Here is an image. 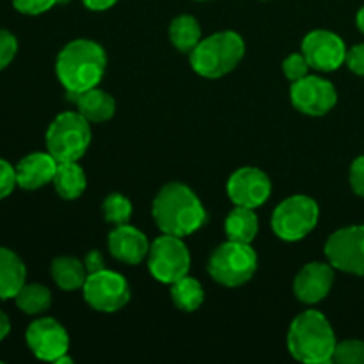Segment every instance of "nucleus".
<instances>
[{
  "instance_id": "obj_1",
  "label": "nucleus",
  "mask_w": 364,
  "mask_h": 364,
  "mask_svg": "<svg viewBox=\"0 0 364 364\" xmlns=\"http://www.w3.org/2000/svg\"><path fill=\"white\" fill-rule=\"evenodd\" d=\"M105 68V50L91 39H75L68 43L55 60L57 78L73 100L87 89L98 87Z\"/></svg>"
},
{
  "instance_id": "obj_2",
  "label": "nucleus",
  "mask_w": 364,
  "mask_h": 364,
  "mask_svg": "<svg viewBox=\"0 0 364 364\" xmlns=\"http://www.w3.org/2000/svg\"><path fill=\"white\" fill-rule=\"evenodd\" d=\"M153 217L162 233L187 237L201 230L206 223V210L192 188L173 181L160 188L153 201Z\"/></svg>"
},
{
  "instance_id": "obj_3",
  "label": "nucleus",
  "mask_w": 364,
  "mask_h": 364,
  "mask_svg": "<svg viewBox=\"0 0 364 364\" xmlns=\"http://www.w3.org/2000/svg\"><path fill=\"white\" fill-rule=\"evenodd\" d=\"M288 350L294 359L306 364L333 363L336 334L323 313L308 309L288 329Z\"/></svg>"
},
{
  "instance_id": "obj_4",
  "label": "nucleus",
  "mask_w": 364,
  "mask_h": 364,
  "mask_svg": "<svg viewBox=\"0 0 364 364\" xmlns=\"http://www.w3.org/2000/svg\"><path fill=\"white\" fill-rule=\"evenodd\" d=\"M245 53V43L233 31L215 32L201 39L191 52L192 70L205 78H220L238 66Z\"/></svg>"
},
{
  "instance_id": "obj_5",
  "label": "nucleus",
  "mask_w": 364,
  "mask_h": 364,
  "mask_svg": "<svg viewBox=\"0 0 364 364\" xmlns=\"http://www.w3.org/2000/svg\"><path fill=\"white\" fill-rule=\"evenodd\" d=\"M91 144V127L80 112H63L46 130V149L57 162H78Z\"/></svg>"
},
{
  "instance_id": "obj_6",
  "label": "nucleus",
  "mask_w": 364,
  "mask_h": 364,
  "mask_svg": "<svg viewBox=\"0 0 364 364\" xmlns=\"http://www.w3.org/2000/svg\"><path fill=\"white\" fill-rule=\"evenodd\" d=\"M258 269V256L251 244L228 240L213 251L208 272L219 284L237 288L247 283Z\"/></svg>"
},
{
  "instance_id": "obj_7",
  "label": "nucleus",
  "mask_w": 364,
  "mask_h": 364,
  "mask_svg": "<svg viewBox=\"0 0 364 364\" xmlns=\"http://www.w3.org/2000/svg\"><path fill=\"white\" fill-rule=\"evenodd\" d=\"M320 210L308 196H291L277 205L272 213V230L281 240L297 242L308 237L318 223Z\"/></svg>"
},
{
  "instance_id": "obj_8",
  "label": "nucleus",
  "mask_w": 364,
  "mask_h": 364,
  "mask_svg": "<svg viewBox=\"0 0 364 364\" xmlns=\"http://www.w3.org/2000/svg\"><path fill=\"white\" fill-rule=\"evenodd\" d=\"M148 269L156 281L173 284L187 276L191 269V252L181 237L164 233L149 245Z\"/></svg>"
},
{
  "instance_id": "obj_9",
  "label": "nucleus",
  "mask_w": 364,
  "mask_h": 364,
  "mask_svg": "<svg viewBox=\"0 0 364 364\" xmlns=\"http://www.w3.org/2000/svg\"><path fill=\"white\" fill-rule=\"evenodd\" d=\"M82 290L85 302L102 313L119 311L130 301V287L127 279L119 272L109 269L89 274Z\"/></svg>"
},
{
  "instance_id": "obj_10",
  "label": "nucleus",
  "mask_w": 364,
  "mask_h": 364,
  "mask_svg": "<svg viewBox=\"0 0 364 364\" xmlns=\"http://www.w3.org/2000/svg\"><path fill=\"white\" fill-rule=\"evenodd\" d=\"M327 262L341 272L364 276V226L334 231L323 247Z\"/></svg>"
},
{
  "instance_id": "obj_11",
  "label": "nucleus",
  "mask_w": 364,
  "mask_h": 364,
  "mask_svg": "<svg viewBox=\"0 0 364 364\" xmlns=\"http://www.w3.org/2000/svg\"><path fill=\"white\" fill-rule=\"evenodd\" d=\"M290 98L295 109L308 116H326L338 102L336 87L329 80L316 75H308L291 82Z\"/></svg>"
},
{
  "instance_id": "obj_12",
  "label": "nucleus",
  "mask_w": 364,
  "mask_h": 364,
  "mask_svg": "<svg viewBox=\"0 0 364 364\" xmlns=\"http://www.w3.org/2000/svg\"><path fill=\"white\" fill-rule=\"evenodd\" d=\"M25 340L36 358L48 363H55L57 359L68 354L70 348V336L55 318L34 320L28 326Z\"/></svg>"
},
{
  "instance_id": "obj_13",
  "label": "nucleus",
  "mask_w": 364,
  "mask_h": 364,
  "mask_svg": "<svg viewBox=\"0 0 364 364\" xmlns=\"http://www.w3.org/2000/svg\"><path fill=\"white\" fill-rule=\"evenodd\" d=\"M272 192L270 178L258 167H240L228 180V196L237 206L258 208Z\"/></svg>"
},
{
  "instance_id": "obj_14",
  "label": "nucleus",
  "mask_w": 364,
  "mask_h": 364,
  "mask_svg": "<svg viewBox=\"0 0 364 364\" xmlns=\"http://www.w3.org/2000/svg\"><path fill=\"white\" fill-rule=\"evenodd\" d=\"M302 53L315 70L334 71L347 59V46L334 32L313 31L302 41Z\"/></svg>"
},
{
  "instance_id": "obj_15",
  "label": "nucleus",
  "mask_w": 364,
  "mask_h": 364,
  "mask_svg": "<svg viewBox=\"0 0 364 364\" xmlns=\"http://www.w3.org/2000/svg\"><path fill=\"white\" fill-rule=\"evenodd\" d=\"M334 284V267L331 263L313 262L295 276L294 294L304 304H316L329 295Z\"/></svg>"
},
{
  "instance_id": "obj_16",
  "label": "nucleus",
  "mask_w": 364,
  "mask_h": 364,
  "mask_svg": "<svg viewBox=\"0 0 364 364\" xmlns=\"http://www.w3.org/2000/svg\"><path fill=\"white\" fill-rule=\"evenodd\" d=\"M109 251L127 265H137L148 256L149 242L146 235L130 224H119L109 235Z\"/></svg>"
},
{
  "instance_id": "obj_17",
  "label": "nucleus",
  "mask_w": 364,
  "mask_h": 364,
  "mask_svg": "<svg viewBox=\"0 0 364 364\" xmlns=\"http://www.w3.org/2000/svg\"><path fill=\"white\" fill-rule=\"evenodd\" d=\"M57 166L59 162L48 151H36L23 156L14 167L18 187L25 188V191H36V188L45 187L46 183H52Z\"/></svg>"
},
{
  "instance_id": "obj_18",
  "label": "nucleus",
  "mask_w": 364,
  "mask_h": 364,
  "mask_svg": "<svg viewBox=\"0 0 364 364\" xmlns=\"http://www.w3.org/2000/svg\"><path fill=\"white\" fill-rule=\"evenodd\" d=\"M77 109L89 123H105L116 112V102L107 91L100 87L87 89L75 98Z\"/></svg>"
},
{
  "instance_id": "obj_19",
  "label": "nucleus",
  "mask_w": 364,
  "mask_h": 364,
  "mask_svg": "<svg viewBox=\"0 0 364 364\" xmlns=\"http://www.w3.org/2000/svg\"><path fill=\"white\" fill-rule=\"evenodd\" d=\"M27 279V269L14 251L0 247V299H14Z\"/></svg>"
},
{
  "instance_id": "obj_20",
  "label": "nucleus",
  "mask_w": 364,
  "mask_h": 364,
  "mask_svg": "<svg viewBox=\"0 0 364 364\" xmlns=\"http://www.w3.org/2000/svg\"><path fill=\"white\" fill-rule=\"evenodd\" d=\"M224 230H226L228 240L251 244L259 230L258 215L255 213V208L237 206V208L231 210L226 217V223H224Z\"/></svg>"
},
{
  "instance_id": "obj_21",
  "label": "nucleus",
  "mask_w": 364,
  "mask_h": 364,
  "mask_svg": "<svg viewBox=\"0 0 364 364\" xmlns=\"http://www.w3.org/2000/svg\"><path fill=\"white\" fill-rule=\"evenodd\" d=\"M52 183L55 187L57 194L63 199H68V201L80 198L84 194L85 187H87L84 169L77 162H59Z\"/></svg>"
},
{
  "instance_id": "obj_22",
  "label": "nucleus",
  "mask_w": 364,
  "mask_h": 364,
  "mask_svg": "<svg viewBox=\"0 0 364 364\" xmlns=\"http://www.w3.org/2000/svg\"><path fill=\"white\" fill-rule=\"evenodd\" d=\"M87 276L84 263L73 256H59L52 262V277L60 290H78L84 287Z\"/></svg>"
},
{
  "instance_id": "obj_23",
  "label": "nucleus",
  "mask_w": 364,
  "mask_h": 364,
  "mask_svg": "<svg viewBox=\"0 0 364 364\" xmlns=\"http://www.w3.org/2000/svg\"><path fill=\"white\" fill-rule=\"evenodd\" d=\"M169 39L180 52L191 53L203 39L199 21L191 14H180L171 21Z\"/></svg>"
},
{
  "instance_id": "obj_24",
  "label": "nucleus",
  "mask_w": 364,
  "mask_h": 364,
  "mask_svg": "<svg viewBox=\"0 0 364 364\" xmlns=\"http://www.w3.org/2000/svg\"><path fill=\"white\" fill-rule=\"evenodd\" d=\"M171 299H173L174 306L181 311H198L205 301V290H203L201 283L194 277L183 276L181 279L174 281L171 284Z\"/></svg>"
},
{
  "instance_id": "obj_25",
  "label": "nucleus",
  "mask_w": 364,
  "mask_h": 364,
  "mask_svg": "<svg viewBox=\"0 0 364 364\" xmlns=\"http://www.w3.org/2000/svg\"><path fill=\"white\" fill-rule=\"evenodd\" d=\"M14 302L27 315H39V313H45L52 304V294L43 284L25 283L14 297Z\"/></svg>"
},
{
  "instance_id": "obj_26",
  "label": "nucleus",
  "mask_w": 364,
  "mask_h": 364,
  "mask_svg": "<svg viewBox=\"0 0 364 364\" xmlns=\"http://www.w3.org/2000/svg\"><path fill=\"white\" fill-rule=\"evenodd\" d=\"M103 215L107 223L119 226V224H128L132 217V203L130 199L124 198L119 192L109 194L103 201Z\"/></svg>"
},
{
  "instance_id": "obj_27",
  "label": "nucleus",
  "mask_w": 364,
  "mask_h": 364,
  "mask_svg": "<svg viewBox=\"0 0 364 364\" xmlns=\"http://www.w3.org/2000/svg\"><path fill=\"white\" fill-rule=\"evenodd\" d=\"M334 363L340 364H364V341L345 340L334 348Z\"/></svg>"
},
{
  "instance_id": "obj_28",
  "label": "nucleus",
  "mask_w": 364,
  "mask_h": 364,
  "mask_svg": "<svg viewBox=\"0 0 364 364\" xmlns=\"http://www.w3.org/2000/svg\"><path fill=\"white\" fill-rule=\"evenodd\" d=\"M309 63L304 57V53H290L287 59L283 60V73L290 82H297L301 78L309 75Z\"/></svg>"
},
{
  "instance_id": "obj_29",
  "label": "nucleus",
  "mask_w": 364,
  "mask_h": 364,
  "mask_svg": "<svg viewBox=\"0 0 364 364\" xmlns=\"http://www.w3.org/2000/svg\"><path fill=\"white\" fill-rule=\"evenodd\" d=\"M18 52V41L13 32L0 28V70L7 68Z\"/></svg>"
},
{
  "instance_id": "obj_30",
  "label": "nucleus",
  "mask_w": 364,
  "mask_h": 364,
  "mask_svg": "<svg viewBox=\"0 0 364 364\" xmlns=\"http://www.w3.org/2000/svg\"><path fill=\"white\" fill-rule=\"evenodd\" d=\"M55 4L57 0H13V6L18 13L31 14V16L46 13V11L52 9Z\"/></svg>"
},
{
  "instance_id": "obj_31",
  "label": "nucleus",
  "mask_w": 364,
  "mask_h": 364,
  "mask_svg": "<svg viewBox=\"0 0 364 364\" xmlns=\"http://www.w3.org/2000/svg\"><path fill=\"white\" fill-rule=\"evenodd\" d=\"M16 185V169L9 162L0 159V199L7 198Z\"/></svg>"
},
{
  "instance_id": "obj_32",
  "label": "nucleus",
  "mask_w": 364,
  "mask_h": 364,
  "mask_svg": "<svg viewBox=\"0 0 364 364\" xmlns=\"http://www.w3.org/2000/svg\"><path fill=\"white\" fill-rule=\"evenodd\" d=\"M345 63H347L348 70L354 71L359 77H364V43L347 50V59H345Z\"/></svg>"
},
{
  "instance_id": "obj_33",
  "label": "nucleus",
  "mask_w": 364,
  "mask_h": 364,
  "mask_svg": "<svg viewBox=\"0 0 364 364\" xmlns=\"http://www.w3.org/2000/svg\"><path fill=\"white\" fill-rule=\"evenodd\" d=\"M350 185L359 198H364V155L358 156L350 166Z\"/></svg>"
},
{
  "instance_id": "obj_34",
  "label": "nucleus",
  "mask_w": 364,
  "mask_h": 364,
  "mask_svg": "<svg viewBox=\"0 0 364 364\" xmlns=\"http://www.w3.org/2000/svg\"><path fill=\"white\" fill-rule=\"evenodd\" d=\"M84 265L87 269V274H95L98 270L107 269L105 267V259H103L102 252L100 251H89L84 258Z\"/></svg>"
},
{
  "instance_id": "obj_35",
  "label": "nucleus",
  "mask_w": 364,
  "mask_h": 364,
  "mask_svg": "<svg viewBox=\"0 0 364 364\" xmlns=\"http://www.w3.org/2000/svg\"><path fill=\"white\" fill-rule=\"evenodd\" d=\"M82 2L91 11H107L112 6H116L117 0H82Z\"/></svg>"
},
{
  "instance_id": "obj_36",
  "label": "nucleus",
  "mask_w": 364,
  "mask_h": 364,
  "mask_svg": "<svg viewBox=\"0 0 364 364\" xmlns=\"http://www.w3.org/2000/svg\"><path fill=\"white\" fill-rule=\"evenodd\" d=\"M9 331H11L9 318H7L6 313H4L2 309H0V341H2L4 338L7 336V334H9Z\"/></svg>"
},
{
  "instance_id": "obj_37",
  "label": "nucleus",
  "mask_w": 364,
  "mask_h": 364,
  "mask_svg": "<svg viewBox=\"0 0 364 364\" xmlns=\"http://www.w3.org/2000/svg\"><path fill=\"white\" fill-rule=\"evenodd\" d=\"M355 21H358V27H359V31H361L363 34H364V6L361 7V9H359V13H358V18H355Z\"/></svg>"
},
{
  "instance_id": "obj_38",
  "label": "nucleus",
  "mask_w": 364,
  "mask_h": 364,
  "mask_svg": "<svg viewBox=\"0 0 364 364\" xmlns=\"http://www.w3.org/2000/svg\"><path fill=\"white\" fill-rule=\"evenodd\" d=\"M70 0H57V4H68Z\"/></svg>"
},
{
  "instance_id": "obj_39",
  "label": "nucleus",
  "mask_w": 364,
  "mask_h": 364,
  "mask_svg": "<svg viewBox=\"0 0 364 364\" xmlns=\"http://www.w3.org/2000/svg\"><path fill=\"white\" fill-rule=\"evenodd\" d=\"M199 2H205V0H199Z\"/></svg>"
},
{
  "instance_id": "obj_40",
  "label": "nucleus",
  "mask_w": 364,
  "mask_h": 364,
  "mask_svg": "<svg viewBox=\"0 0 364 364\" xmlns=\"http://www.w3.org/2000/svg\"><path fill=\"white\" fill-rule=\"evenodd\" d=\"M263 2H267V0H263Z\"/></svg>"
}]
</instances>
